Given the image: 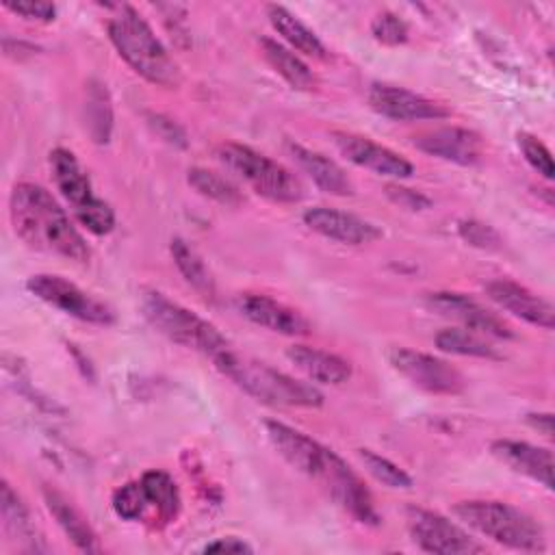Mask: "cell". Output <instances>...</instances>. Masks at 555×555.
Masks as SVG:
<instances>
[{
	"instance_id": "obj_33",
	"label": "cell",
	"mask_w": 555,
	"mask_h": 555,
	"mask_svg": "<svg viewBox=\"0 0 555 555\" xmlns=\"http://www.w3.org/2000/svg\"><path fill=\"white\" fill-rule=\"evenodd\" d=\"M518 147L525 156V160L544 178V180H553L555 176V167H553V156L548 152V147L529 132H520L518 134Z\"/></svg>"
},
{
	"instance_id": "obj_16",
	"label": "cell",
	"mask_w": 555,
	"mask_h": 555,
	"mask_svg": "<svg viewBox=\"0 0 555 555\" xmlns=\"http://www.w3.org/2000/svg\"><path fill=\"white\" fill-rule=\"evenodd\" d=\"M486 293L499 308L507 310L509 314L518 317L520 321L542 327V330H553L555 310H553L551 301L542 299L527 286H522L514 280H507V278H499V280H490L486 284Z\"/></svg>"
},
{
	"instance_id": "obj_22",
	"label": "cell",
	"mask_w": 555,
	"mask_h": 555,
	"mask_svg": "<svg viewBox=\"0 0 555 555\" xmlns=\"http://www.w3.org/2000/svg\"><path fill=\"white\" fill-rule=\"evenodd\" d=\"M43 501L48 512L54 516L56 525L63 529V533L72 540V544L82 553H100L102 546L98 542L95 531L87 522V518L67 501L59 490L43 488Z\"/></svg>"
},
{
	"instance_id": "obj_23",
	"label": "cell",
	"mask_w": 555,
	"mask_h": 555,
	"mask_svg": "<svg viewBox=\"0 0 555 555\" xmlns=\"http://www.w3.org/2000/svg\"><path fill=\"white\" fill-rule=\"evenodd\" d=\"M267 17L275 33L297 52L314 59H323L327 54L323 41L317 37L312 28H308L297 15H293L286 7L282 4H269L267 7Z\"/></svg>"
},
{
	"instance_id": "obj_37",
	"label": "cell",
	"mask_w": 555,
	"mask_h": 555,
	"mask_svg": "<svg viewBox=\"0 0 555 555\" xmlns=\"http://www.w3.org/2000/svg\"><path fill=\"white\" fill-rule=\"evenodd\" d=\"M9 11L15 15H22L24 20H35V22H52L56 15V7L52 2H41V0H22V2H4Z\"/></svg>"
},
{
	"instance_id": "obj_25",
	"label": "cell",
	"mask_w": 555,
	"mask_h": 555,
	"mask_svg": "<svg viewBox=\"0 0 555 555\" xmlns=\"http://www.w3.org/2000/svg\"><path fill=\"white\" fill-rule=\"evenodd\" d=\"M141 483L145 488L150 507L156 512V518L163 525L171 522L180 512V490H178L173 477L165 470L152 468L141 475Z\"/></svg>"
},
{
	"instance_id": "obj_32",
	"label": "cell",
	"mask_w": 555,
	"mask_h": 555,
	"mask_svg": "<svg viewBox=\"0 0 555 555\" xmlns=\"http://www.w3.org/2000/svg\"><path fill=\"white\" fill-rule=\"evenodd\" d=\"M111 505H113V512L124 520L143 518L145 512L150 509V501H147V494H145V488H143L141 479L139 481H126L124 486H119L113 492Z\"/></svg>"
},
{
	"instance_id": "obj_24",
	"label": "cell",
	"mask_w": 555,
	"mask_h": 555,
	"mask_svg": "<svg viewBox=\"0 0 555 555\" xmlns=\"http://www.w3.org/2000/svg\"><path fill=\"white\" fill-rule=\"evenodd\" d=\"M260 48H262V56L273 67V72L280 74L293 89L312 91L317 87V78L312 69L293 50H288L286 46L269 37L260 39Z\"/></svg>"
},
{
	"instance_id": "obj_40",
	"label": "cell",
	"mask_w": 555,
	"mask_h": 555,
	"mask_svg": "<svg viewBox=\"0 0 555 555\" xmlns=\"http://www.w3.org/2000/svg\"><path fill=\"white\" fill-rule=\"evenodd\" d=\"M527 423L538 429L540 434H544L546 438L553 436V414L551 412H531L527 414Z\"/></svg>"
},
{
	"instance_id": "obj_12",
	"label": "cell",
	"mask_w": 555,
	"mask_h": 555,
	"mask_svg": "<svg viewBox=\"0 0 555 555\" xmlns=\"http://www.w3.org/2000/svg\"><path fill=\"white\" fill-rule=\"evenodd\" d=\"M425 304L429 310L457 321L464 330H470L481 336H492V338H512L514 332L509 325L490 312L486 306H481L477 299L455 293V291H436L425 295Z\"/></svg>"
},
{
	"instance_id": "obj_2",
	"label": "cell",
	"mask_w": 555,
	"mask_h": 555,
	"mask_svg": "<svg viewBox=\"0 0 555 555\" xmlns=\"http://www.w3.org/2000/svg\"><path fill=\"white\" fill-rule=\"evenodd\" d=\"M108 9L106 30L119 56L147 82L176 89L182 80L180 67L139 11L130 4H111Z\"/></svg>"
},
{
	"instance_id": "obj_26",
	"label": "cell",
	"mask_w": 555,
	"mask_h": 555,
	"mask_svg": "<svg viewBox=\"0 0 555 555\" xmlns=\"http://www.w3.org/2000/svg\"><path fill=\"white\" fill-rule=\"evenodd\" d=\"M0 507H2V522H4V529H7L15 540H20L26 551H35V553H37L41 546H37L35 527H33L28 507L22 503V499L17 496V492L11 488L9 481H2Z\"/></svg>"
},
{
	"instance_id": "obj_38",
	"label": "cell",
	"mask_w": 555,
	"mask_h": 555,
	"mask_svg": "<svg viewBox=\"0 0 555 555\" xmlns=\"http://www.w3.org/2000/svg\"><path fill=\"white\" fill-rule=\"evenodd\" d=\"M386 195L399 208H405V210H425V208L431 206V199L427 195H423L421 191H414V189L399 186V184H388L386 186Z\"/></svg>"
},
{
	"instance_id": "obj_20",
	"label": "cell",
	"mask_w": 555,
	"mask_h": 555,
	"mask_svg": "<svg viewBox=\"0 0 555 555\" xmlns=\"http://www.w3.org/2000/svg\"><path fill=\"white\" fill-rule=\"evenodd\" d=\"M286 358L299 369L308 379L317 384L340 386L351 377V362L338 353L317 349L310 345H293L286 349Z\"/></svg>"
},
{
	"instance_id": "obj_14",
	"label": "cell",
	"mask_w": 555,
	"mask_h": 555,
	"mask_svg": "<svg viewBox=\"0 0 555 555\" xmlns=\"http://www.w3.org/2000/svg\"><path fill=\"white\" fill-rule=\"evenodd\" d=\"M332 141L349 163L364 167L377 176L401 180V178H410L414 173V165L408 158H403L401 154L392 152L390 147H386L382 143H375L369 137L336 130V132H332Z\"/></svg>"
},
{
	"instance_id": "obj_1",
	"label": "cell",
	"mask_w": 555,
	"mask_h": 555,
	"mask_svg": "<svg viewBox=\"0 0 555 555\" xmlns=\"http://www.w3.org/2000/svg\"><path fill=\"white\" fill-rule=\"evenodd\" d=\"M9 215L15 234L33 249L59 254L63 258L87 262L89 245L72 223L65 208L50 191L35 182H17L9 197Z\"/></svg>"
},
{
	"instance_id": "obj_10",
	"label": "cell",
	"mask_w": 555,
	"mask_h": 555,
	"mask_svg": "<svg viewBox=\"0 0 555 555\" xmlns=\"http://www.w3.org/2000/svg\"><path fill=\"white\" fill-rule=\"evenodd\" d=\"M388 362L412 386L429 395H460L466 386L464 375L455 366L425 351L392 347L388 351Z\"/></svg>"
},
{
	"instance_id": "obj_9",
	"label": "cell",
	"mask_w": 555,
	"mask_h": 555,
	"mask_svg": "<svg viewBox=\"0 0 555 555\" xmlns=\"http://www.w3.org/2000/svg\"><path fill=\"white\" fill-rule=\"evenodd\" d=\"M264 431L275 451L299 473H304L310 479H317L321 486L327 479L334 462L338 460V453L323 447L312 436L304 434L301 429H295L282 421H264Z\"/></svg>"
},
{
	"instance_id": "obj_18",
	"label": "cell",
	"mask_w": 555,
	"mask_h": 555,
	"mask_svg": "<svg viewBox=\"0 0 555 555\" xmlns=\"http://www.w3.org/2000/svg\"><path fill=\"white\" fill-rule=\"evenodd\" d=\"M236 306L245 319L251 323L282 334V336H306L310 332V321L295 308L260 293H243Z\"/></svg>"
},
{
	"instance_id": "obj_39",
	"label": "cell",
	"mask_w": 555,
	"mask_h": 555,
	"mask_svg": "<svg viewBox=\"0 0 555 555\" xmlns=\"http://www.w3.org/2000/svg\"><path fill=\"white\" fill-rule=\"evenodd\" d=\"M251 551L254 548L243 538H236V535L217 538L204 546V553H251Z\"/></svg>"
},
{
	"instance_id": "obj_15",
	"label": "cell",
	"mask_w": 555,
	"mask_h": 555,
	"mask_svg": "<svg viewBox=\"0 0 555 555\" xmlns=\"http://www.w3.org/2000/svg\"><path fill=\"white\" fill-rule=\"evenodd\" d=\"M412 145L429 156L462 167L475 165L483 154V139L475 130L460 126H442L427 130L414 137Z\"/></svg>"
},
{
	"instance_id": "obj_29",
	"label": "cell",
	"mask_w": 555,
	"mask_h": 555,
	"mask_svg": "<svg viewBox=\"0 0 555 555\" xmlns=\"http://www.w3.org/2000/svg\"><path fill=\"white\" fill-rule=\"evenodd\" d=\"M434 343L444 353L470 356V358H488V360L501 358V353L486 338H481V334H475V332L464 330V327L440 330L436 334Z\"/></svg>"
},
{
	"instance_id": "obj_7",
	"label": "cell",
	"mask_w": 555,
	"mask_h": 555,
	"mask_svg": "<svg viewBox=\"0 0 555 555\" xmlns=\"http://www.w3.org/2000/svg\"><path fill=\"white\" fill-rule=\"evenodd\" d=\"M50 171L59 193L72 206L74 217L87 232L104 236L115 228L113 208L108 206V202L93 193L89 173L74 152L65 147H54L50 152Z\"/></svg>"
},
{
	"instance_id": "obj_13",
	"label": "cell",
	"mask_w": 555,
	"mask_h": 555,
	"mask_svg": "<svg viewBox=\"0 0 555 555\" xmlns=\"http://www.w3.org/2000/svg\"><path fill=\"white\" fill-rule=\"evenodd\" d=\"M369 106L392 121H423V119H444L451 115V111L429 100L416 91H410L405 87L386 85V82H373L366 93Z\"/></svg>"
},
{
	"instance_id": "obj_31",
	"label": "cell",
	"mask_w": 555,
	"mask_h": 555,
	"mask_svg": "<svg viewBox=\"0 0 555 555\" xmlns=\"http://www.w3.org/2000/svg\"><path fill=\"white\" fill-rule=\"evenodd\" d=\"M358 457L362 460L364 468L384 486L388 488H395V490H408L412 488V477L401 468L397 466L395 462H390L388 457L371 451V449H360L358 451Z\"/></svg>"
},
{
	"instance_id": "obj_19",
	"label": "cell",
	"mask_w": 555,
	"mask_h": 555,
	"mask_svg": "<svg viewBox=\"0 0 555 555\" xmlns=\"http://www.w3.org/2000/svg\"><path fill=\"white\" fill-rule=\"evenodd\" d=\"M492 455L518 475L533 479L535 483L553 490V453L546 447H538L525 440H494L490 444Z\"/></svg>"
},
{
	"instance_id": "obj_28",
	"label": "cell",
	"mask_w": 555,
	"mask_h": 555,
	"mask_svg": "<svg viewBox=\"0 0 555 555\" xmlns=\"http://www.w3.org/2000/svg\"><path fill=\"white\" fill-rule=\"evenodd\" d=\"M171 258L180 271V275L184 278V282L197 291L202 297H212L215 295V282L210 271L206 269L204 260L199 258V254L182 238H173L169 245Z\"/></svg>"
},
{
	"instance_id": "obj_34",
	"label": "cell",
	"mask_w": 555,
	"mask_h": 555,
	"mask_svg": "<svg viewBox=\"0 0 555 555\" xmlns=\"http://www.w3.org/2000/svg\"><path fill=\"white\" fill-rule=\"evenodd\" d=\"M408 24L390 13V11H384L379 15H375V20L371 22V35L384 43V46H399V43H405L408 41Z\"/></svg>"
},
{
	"instance_id": "obj_30",
	"label": "cell",
	"mask_w": 555,
	"mask_h": 555,
	"mask_svg": "<svg viewBox=\"0 0 555 555\" xmlns=\"http://www.w3.org/2000/svg\"><path fill=\"white\" fill-rule=\"evenodd\" d=\"M186 182L204 197L219 202L223 206H236L243 202L241 191L223 176H219L217 171L204 169V167H193L186 171Z\"/></svg>"
},
{
	"instance_id": "obj_17",
	"label": "cell",
	"mask_w": 555,
	"mask_h": 555,
	"mask_svg": "<svg viewBox=\"0 0 555 555\" xmlns=\"http://www.w3.org/2000/svg\"><path fill=\"white\" fill-rule=\"evenodd\" d=\"M301 219L312 232L345 245H366L382 236V230L375 223L338 208L314 206L308 208Z\"/></svg>"
},
{
	"instance_id": "obj_35",
	"label": "cell",
	"mask_w": 555,
	"mask_h": 555,
	"mask_svg": "<svg viewBox=\"0 0 555 555\" xmlns=\"http://www.w3.org/2000/svg\"><path fill=\"white\" fill-rule=\"evenodd\" d=\"M457 234L473 247H479V249H496L501 247V236L499 232L488 225V223H481L477 219H464L460 221L457 225Z\"/></svg>"
},
{
	"instance_id": "obj_27",
	"label": "cell",
	"mask_w": 555,
	"mask_h": 555,
	"mask_svg": "<svg viewBox=\"0 0 555 555\" xmlns=\"http://www.w3.org/2000/svg\"><path fill=\"white\" fill-rule=\"evenodd\" d=\"M85 124L95 143H108L113 132V106L108 91L102 82L91 80L87 85V100H85Z\"/></svg>"
},
{
	"instance_id": "obj_4",
	"label": "cell",
	"mask_w": 555,
	"mask_h": 555,
	"mask_svg": "<svg viewBox=\"0 0 555 555\" xmlns=\"http://www.w3.org/2000/svg\"><path fill=\"white\" fill-rule=\"evenodd\" d=\"M453 514L473 531L507 548L525 553H542L546 548L542 525L533 516L509 503L470 499L455 503Z\"/></svg>"
},
{
	"instance_id": "obj_3",
	"label": "cell",
	"mask_w": 555,
	"mask_h": 555,
	"mask_svg": "<svg viewBox=\"0 0 555 555\" xmlns=\"http://www.w3.org/2000/svg\"><path fill=\"white\" fill-rule=\"evenodd\" d=\"M212 364L245 395L275 408H319L323 395L312 384L295 379L260 360L236 353L232 347Z\"/></svg>"
},
{
	"instance_id": "obj_6",
	"label": "cell",
	"mask_w": 555,
	"mask_h": 555,
	"mask_svg": "<svg viewBox=\"0 0 555 555\" xmlns=\"http://www.w3.org/2000/svg\"><path fill=\"white\" fill-rule=\"evenodd\" d=\"M215 154L228 171L238 176L251 186V191L271 202L295 204L304 197V186L288 167L249 145L223 141L217 145Z\"/></svg>"
},
{
	"instance_id": "obj_8",
	"label": "cell",
	"mask_w": 555,
	"mask_h": 555,
	"mask_svg": "<svg viewBox=\"0 0 555 555\" xmlns=\"http://www.w3.org/2000/svg\"><path fill=\"white\" fill-rule=\"evenodd\" d=\"M26 288L41 299L43 304L93 325H111L115 323V312L108 304L100 301L98 297L89 295L74 282L52 275V273H37L26 280Z\"/></svg>"
},
{
	"instance_id": "obj_11",
	"label": "cell",
	"mask_w": 555,
	"mask_h": 555,
	"mask_svg": "<svg viewBox=\"0 0 555 555\" xmlns=\"http://www.w3.org/2000/svg\"><path fill=\"white\" fill-rule=\"evenodd\" d=\"M405 520L410 535L421 551L438 555H473L483 551V544H479L462 527L438 512L425 507H408Z\"/></svg>"
},
{
	"instance_id": "obj_5",
	"label": "cell",
	"mask_w": 555,
	"mask_h": 555,
	"mask_svg": "<svg viewBox=\"0 0 555 555\" xmlns=\"http://www.w3.org/2000/svg\"><path fill=\"white\" fill-rule=\"evenodd\" d=\"M141 310L147 323L176 345L199 351L210 360L230 349V340L210 321L160 291H145L141 295Z\"/></svg>"
},
{
	"instance_id": "obj_36",
	"label": "cell",
	"mask_w": 555,
	"mask_h": 555,
	"mask_svg": "<svg viewBox=\"0 0 555 555\" xmlns=\"http://www.w3.org/2000/svg\"><path fill=\"white\" fill-rule=\"evenodd\" d=\"M147 124L152 126V130L169 145L173 147H186L189 139H186V132L182 126H178L173 119L160 115V113H150L147 115Z\"/></svg>"
},
{
	"instance_id": "obj_21",
	"label": "cell",
	"mask_w": 555,
	"mask_h": 555,
	"mask_svg": "<svg viewBox=\"0 0 555 555\" xmlns=\"http://www.w3.org/2000/svg\"><path fill=\"white\" fill-rule=\"evenodd\" d=\"M288 152L295 158V163L299 165L301 171L308 173V178L325 193L330 195H353V182L347 176V171L334 163L332 158H327L321 152H314L301 143H288Z\"/></svg>"
}]
</instances>
